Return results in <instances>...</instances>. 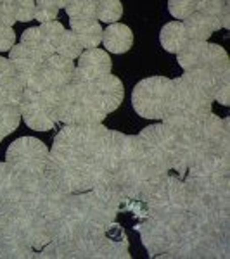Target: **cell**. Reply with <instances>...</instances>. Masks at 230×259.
Instances as JSON below:
<instances>
[{
    "mask_svg": "<svg viewBox=\"0 0 230 259\" xmlns=\"http://www.w3.org/2000/svg\"><path fill=\"white\" fill-rule=\"evenodd\" d=\"M109 128L100 124H66L49 152L47 173L69 194L94 189L102 180V157Z\"/></svg>",
    "mask_w": 230,
    "mask_h": 259,
    "instance_id": "obj_1",
    "label": "cell"
},
{
    "mask_svg": "<svg viewBox=\"0 0 230 259\" xmlns=\"http://www.w3.org/2000/svg\"><path fill=\"white\" fill-rule=\"evenodd\" d=\"M54 227V247L56 257L61 259H123L128 254L127 233L120 225H99L78 220L66 212L52 225Z\"/></svg>",
    "mask_w": 230,
    "mask_h": 259,
    "instance_id": "obj_2",
    "label": "cell"
},
{
    "mask_svg": "<svg viewBox=\"0 0 230 259\" xmlns=\"http://www.w3.org/2000/svg\"><path fill=\"white\" fill-rule=\"evenodd\" d=\"M213 95L194 74L183 73L171 80L170 102L163 123L177 132H189L211 114Z\"/></svg>",
    "mask_w": 230,
    "mask_h": 259,
    "instance_id": "obj_3",
    "label": "cell"
},
{
    "mask_svg": "<svg viewBox=\"0 0 230 259\" xmlns=\"http://www.w3.org/2000/svg\"><path fill=\"white\" fill-rule=\"evenodd\" d=\"M19 200L14 206H23L24 209L35 212L36 216L52 225L68 212L73 194L62 189L47 173V168L44 173L31 175V177H21L19 175Z\"/></svg>",
    "mask_w": 230,
    "mask_h": 259,
    "instance_id": "obj_4",
    "label": "cell"
},
{
    "mask_svg": "<svg viewBox=\"0 0 230 259\" xmlns=\"http://www.w3.org/2000/svg\"><path fill=\"white\" fill-rule=\"evenodd\" d=\"M140 147L150 168L158 175H168L171 171L183 178L185 159L178 133L165 123L150 124L139 133Z\"/></svg>",
    "mask_w": 230,
    "mask_h": 259,
    "instance_id": "obj_5",
    "label": "cell"
},
{
    "mask_svg": "<svg viewBox=\"0 0 230 259\" xmlns=\"http://www.w3.org/2000/svg\"><path fill=\"white\" fill-rule=\"evenodd\" d=\"M171 80L152 76L139 81L132 92L133 109L145 119H163L170 102Z\"/></svg>",
    "mask_w": 230,
    "mask_h": 259,
    "instance_id": "obj_6",
    "label": "cell"
},
{
    "mask_svg": "<svg viewBox=\"0 0 230 259\" xmlns=\"http://www.w3.org/2000/svg\"><path fill=\"white\" fill-rule=\"evenodd\" d=\"M49 161V149L35 137H21L9 145L6 162L21 177L44 173Z\"/></svg>",
    "mask_w": 230,
    "mask_h": 259,
    "instance_id": "obj_7",
    "label": "cell"
},
{
    "mask_svg": "<svg viewBox=\"0 0 230 259\" xmlns=\"http://www.w3.org/2000/svg\"><path fill=\"white\" fill-rule=\"evenodd\" d=\"M54 89L56 87H50L47 90L24 89L19 111L28 128L35 132H49L57 124L56 109H54Z\"/></svg>",
    "mask_w": 230,
    "mask_h": 259,
    "instance_id": "obj_8",
    "label": "cell"
},
{
    "mask_svg": "<svg viewBox=\"0 0 230 259\" xmlns=\"http://www.w3.org/2000/svg\"><path fill=\"white\" fill-rule=\"evenodd\" d=\"M135 230L140 233L142 244L145 245L150 257H163L171 249L177 239L178 227L166 223L156 218H144L135 225Z\"/></svg>",
    "mask_w": 230,
    "mask_h": 259,
    "instance_id": "obj_9",
    "label": "cell"
},
{
    "mask_svg": "<svg viewBox=\"0 0 230 259\" xmlns=\"http://www.w3.org/2000/svg\"><path fill=\"white\" fill-rule=\"evenodd\" d=\"M87 99L100 114L106 118L109 112L116 111L123 102V83L118 78L107 74L94 81H80Z\"/></svg>",
    "mask_w": 230,
    "mask_h": 259,
    "instance_id": "obj_10",
    "label": "cell"
},
{
    "mask_svg": "<svg viewBox=\"0 0 230 259\" xmlns=\"http://www.w3.org/2000/svg\"><path fill=\"white\" fill-rule=\"evenodd\" d=\"M78 66L74 71V80L76 81H94L102 76L111 74V57L106 50L90 49L82 52L78 57Z\"/></svg>",
    "mask_w": 230,
    "mask_h": 259,
    "instance_id": "obj_11",
    "label": "cell"
},
{
    "mask_svg": "<svg viewBox=\"0 0 230 259\" xmlns=\"http://www.w3.org/2000/svg\"><path fill=\"white\" fill-rule=\"evenodd\" d=\"M24 87L21 85L18 73L9 59L0 57V104L19 106Z\"/></svg>",
    "mask_w": 230,
    "mask_h": 259,
    "instance_id": "obj_12",
    "label": "cell"
},
{
    "mask_svg": "<svg viewBox=\"0 0 230 259\" xmlns=\"http://www.w3.org/2000/svg\"><path fill=\"white\" fill-rule=\"evenodd\" d=\"M42 71H44V76L49 85L59 89V87H66L73 83L76 68H74L73 61L54 54L42 64Z\"/></svg>",
    "mask_w": 230,
    "mask_h": 259,
    "instance_id": "obj_13",
    "label": "cell"
},
{
    "mask_svg": "<svg viewBox=\"0 0 230 259\" xmlns=\"http://www.w3.org/2000/svg\"><path fill=\"white\" fill-rule=\"evenodd\" d=\"M19 175L7 162H0V212L9 209L19 200Z\"/></svg>",
    "mask_w": 230,
    "mask_h": 259,
    "instance_id": "obj_14",
    "label": "cell"
},
{
    "mask_svg": "<svg viewBox=\"0 0 230 259\" xmlns=\"http://www.w3.org/2000/svg\"><path fill=\"white\" fill-rule=\"evenodd\" d=\"M102 44L111 54L128 52L133 44V33L127 24H109L102 33Z\"/></svg>",
    "mask_w": 230,
    "mask_h": 259,
    "instance_id": "obj_15",
    "label": "cell"
},
{
    "mask_svg": "<svg viewBox=\"0 0 230 259\" xmlns=\"http://www.w3.org/2000/svg\"><path fill=\"white\" fill-rule=\"evenodd\" d=\"M71 31L74 33V36L80 41L82 49H97L99 44L102 41V26L97 19L90 21H82V23H69Z\"/></svg>",
    "mask_w": 230,
    "mask_h": 259,
    "instance_id": "obj_16",
    "label": "cell"
},
{
    "mask_svg": "<svg viewBox=\"0 0 230 259\" xmlns=\"http://www.w3.org/2000/svg\"><path fill=\"white\" fill-rule=\"evenodd\" d=\"M19 44L23 45L36 61H40L42 64H44L50 56L56 54V50L50 47L44 36H42L39 28H28L26 31H23V36H21Z\"/></svg>",
    "mask_w": 230,
    "mask_h": 259,
    "instance_id": "obj_17",
    "label": "cell"
},
{
    "mask_svg": "<svg viewBox=\"0 0 230 259\" xmlns=\"http://www.w3.org/2000/svg\"><path fill=\"white\" fill-rule=\"evenodd\" d=\"M182 24H183V30H185L187 40L192 41H208V38L216 31L215 24L198 11L192 16H189Z\"/></svg>",
    "mask_w": 230,
    "mask_h": 259,
    "instance_id": "obj_18",
    "label": "cell"
},
{
    "mask_svg": "<svg viewBox=\"0 0 230 259\" xmlns=\"http://www.w3.org/2000/svg\"><path fill=\"white\" fill-rule=\"evenodd\" d=\"M230 6L228 2H220V0H198V12L204 14L208 19L216 26V30H228L230 26V16H228Z\"/></svg>",
    "mask_w": 230,
    "mask_h": 259,
    "instance_id": "obj_19",
    "label": "cell"
},
{
    "mask_svg": "<svg viewBox=\"0 0 230 259\" xmlns=\"http://www.w3.org/2000/svg\"><path fill=\"white\" fill-rule=\"evenodd\" d=\"M160 40L166 52L178 54L183 49V45L187 44V35L185 30H183V24L180 21H173V23L165 24L161 28Z\"/></svg>",
    "mask_w": 230,
    "mask_h": 259,
    "instance_id": "obj_20",
    "label": "cell"
},
{
    "mask_svg": "<svg viewBox=\"0 0 230 259\" xmlns=\"http://www.w3.org/2000/svg\"><path fill=\"white\" fill-rule=\"evenodd\" d=\"M95 0H69L66 2V12L69 16V23H82V21L97 19L95 18Z\"/></svg>",
    "mask_w": 230,
    "mask_h": 259,
    "instance_id": "obj_21",
    "label": "cell"
},
{
    "mask_svg": "<svg viewBox=\"0 0 230 259\" xmlns=\"http://www.w3.org/2000/svg\"><path fill=\"white\" fill-rule=\"evenodd\" d=\"M21 111L14 104H0V135L6 139L9 133L19 126Z\"/></svg>",
    "mask_w": 230,
    "mask_h": 259,
    "instance_id": "obj_22",
    "label": "cell"
},
{
    "mask_svg": "<svg viewBox=\"0 0 230 259\" xmlns=\"http://www.w3.org/2000/svg\"><path fill=\"white\" fill-rule=\"evenodd\" d=\"M82 50L83 49H82L78 38L74 36V33L71 30H66L56 47V54L61 57H66V59H69V61H73L82 56Z\"/></svg>",
    "mask_w": 230,
    "mask_h": 259,
    "instance_id": "obj_23",
    "label": "cell"
},
{
    "mask_svg": "<svg viewBox=\"0 0 230 259\" xmlns=\"http://www.w3.org/2000/svg\"><path fill=\"white\" fill-rule=\"evenodd\" d=\"M123 14V6L120 0H99L95 7V18L104 23L114 24Z\"/></svg>",
    "mask_w": 230,
    "mask_h": 259,
    "instance_id": "obj_24",
    "label": "cell"
},
{
    "mask_svg": "<svg viewBox=\"0 0 230 259\" xmlns=\"http://www.w3.org/2000/svg\"><path fill=\"white\" fill-rule=\"evenodd\" d=\"M61 7H66V0H40L35 2V19L44 23L56 21Z\"/></svg>",
    "mask_w": 230,
    "mask_h": 259,
    "instance_id": "obj_25",
    "label": "cell"
},
{
    "mask_svg": "<svg viewBox=\"0 0 230 259\" xmlns=\"http://www.w3.org/2000/svg\"><path fill=\"white\" fill-rule=\"evenodd\" d=\"M168 11L173 18L185 21L198 11V0H170Z\"/></svg>",
    "mask_w": 230,
    "mask_h": 259,
    "instance_id": "obj_26",
    "label": "cell"
},
{
    "mask_svg": "<svg viewBox=\"0 0 230 259\" xmlns=\"http://www.w3.org/2000/svg\"><path fill=\"white\" fill-rule=\"evenodd\" d=\"M39 30L42 33V36L45 38V41L52 47L54 50H56L57 44H59L61 36L64 35V26L59 23V21H50V23H44L39 26Z\"/></svg>",
    "mask_w": 230,
    "mask_h": 259,
    "instance_id": "obj_27",
    "label": "cell"
},
{
    "mask_svg": "<svg viewBox=\"0 0 230 259\" xmlns=\"http://www.w3.org/2000/svg\"><path fill=\"white\" fill-rule=\"evenodd\" d=\"M16 21L28 23L35 19V2L33 0H14Z\"/></svg>",
    "mask_w": 230,
    "mask_h": 259,
    "instance_id": "obj_28",
    "label": "cell"
},
{
    "mask_svg": "<svg viewBox=\"0 0 230 259\" xmlns=\"http://www.w3.org/2000/svg\"><path fill=\"white\" fill-rule=\"evenodd\" d=\"M14 41H16L14 30L11 26H6L0 21V52H11V49L14 47Z\"/></svg>",
    "mask_w": 230,
    "mask_h": 259,
    "instance_id": "obj_29",
    "label": "cell"
},
{
    "mask_svg": "<svg viewBox=\"0 0 230 259\" xmlns=\"http://www.w3.org/2000/svg\"><path fill=\"white\" fill-rule=\"evenodd\" d=\"M0 21L11 28L16 23L14 0H0Z\"/></svg>",
    "mask_w": 230,
    "mask_h": 259,
    "instance_id": "obj_30",
    "label": "cell"
}]
</instances>
